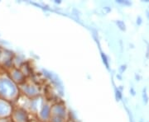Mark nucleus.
Returning a JSON list of instances; mask_svg holds the SVG:
<instances>
[{"label":"nucleus","mask_w":149,"mask_h":122,"mask_svg":"<svg viewBox=\"0 0 149 122\" xmlns=\"http://www.w3.org/2000/svg\"><path fill=\"white\" fill-rule=\"evenodd\" d=\"M117 25H118V27H119L122 31H125V29H126V26H125V24H124V22H123V21H118Z\"/></svg>","instance_id":"obj_1"},{"label":"nucleus","mask_w":149,"mask_h":122,"mask_svg":"<svg viewBox=\"0 0 149 122\" xmlns=\"http://www.w3.org/2000/svg\"><path fill=\"white\" fill-rule=\"evenodd\" d=\"M143 101L145 104H147L148 103V96L147 94V92H146V88L143 90Z\"/></svg>","instance_id":"obj_2"},{"label":"nucleus","mask_w":149,"mask_h":122,"mask_svg":"<svg viewBox=\"0 0 149 122\" xmlns=\"http://www.w3.org/2000/svg\"><path fill=\"white\" fill-rule=\"evenodd\" d=\"M118 3H122V4H124V5H131L132 4V3H130L129 1H121V0H119V1H117Z\"/></svg>","instance_id":"obj_3"},{"label":"nucleus","mask_w":149,"mask_h":122,"mask_svg":"<svg viewBox=\"0 0 149 122\" xmlns=\"http://www.w3.org/2000/svg\"><path fill=\"white\" fill-rule=\"evenodd\" d=\"M142 22H143V19H142V17H138V18H137V24L138 25H141L142 24Z\"/></svg>","instance_id":"obj_4"},{"label":"nucleus","mask_w":149,"mask_h":122,"mask_svg":"<svg viewBox=\"0 0 149 122\" xmlns=\"http://www.w3.org/2000/svg\"><path fill=\"white\" fill-rule=\"evenodd\" d=\"M125 69H126V65H122L120 67V73H123L125 71Z\"/></svg>","instance_id":"obj_5"},{"label":"nucleus","mask_w":149,"mask_h":122,"mask_svg":"<svg viewBox=\"0 0 149 122\" xmlns=\"http://www.w3.org/2000/svg\"><path fill=\"white\" fill-rule=\"evenodd\" d=\"M116 93H117V97L118 98V99H121L122 98V94H121V92H119V91L118 90L117 92H116Z\"/></svg>","instance_id":"obj_6"},{"label":"nucleus","mask_w":149,"mask_h":122,"mask_svg":"<svg viewBox=\"0 0 149 122\" xmlns=\"http://www.w3.org/2000/svg\"><path fill=\"white\" fill-rule=\"evenodd\" d=\"M148 44V50H147V58L149 59V44L148 43H147Z\"/></svg>","instance_id":"obj_7"},{"label":"nucleus","mask_w":149,"mask_h":122,"mask_svg":"<svg viewBox=\"0 0 149 122\" xmlns=\"http://www.w3.org/2000/svg\"><path fill=\"white\" fill-rule=\"evenodd\" d=\"M130 92H131V93H132V95H135V94H136V92H135V91H134V89H133V88H131V89H130Z\"/></svg>","instance_id":"obj_8"},{"label":"nucleus","mask_w":149,"mask_h":122,"mask_svg":"<svg viewBox=\"0 0 149 122\" xmlns=\"http://www.w3.org/2000/svg\"><path fill=\"white\" fill-rule=\"evenodd\" d=\"M146 12H147V17H148V19L149 20V9H148Z\"/></svg>","instance_id":"obj_9"},{"label":"nucleus","mask_w":149,"mask_h":122,"mask_svg":"<svg viewBox=\"0 0 149 122\" xmlns=\"http://www.w3.org/2000/svg\"><path fill=\"white\" fill-rule=\"evenodd\" d=\"M136 79H140V77H139V75L136 74Z\"/></svg>","instance_id":"obj_10"}]
</instances>
